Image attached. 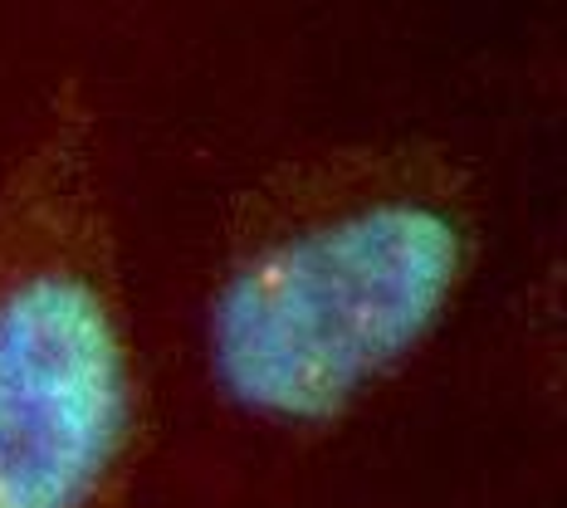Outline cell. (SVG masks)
<instances>
[{
    "label": "cell",
    "mask_w": 567,
    "mask_h": 508,
    "mask_svg": "<svg viewBox=\"0 0 567 508\" xmlns=\"http://www.w3.org/2000/svg\"><path fill=\"white\" fill-rule=\"evenodd\" d=\"M147 382L103 216L84 99L0 176V508H117Z\"/></svg>",
    "instance_id": "2"
},
{
    "label": "cell",
    "mask_w": 567,
    "mask_h": 508,
    "mask_svg": "<svg viewBox=\"0 0 567 508\" xmlns=\"http://www.w3.org/2000/svg\"><path fill=\"white\" fill-rule=\"evenodd\" d=\"M480 255L470 172L441 147H348L235 206L200 348L220 406L323 435L441 333Z\"/></svg>",
    "instance_id": "1"
}]
</instances>
